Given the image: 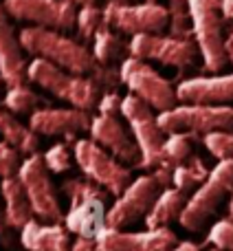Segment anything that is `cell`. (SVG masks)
Wrapping results in <instances>:
<instances>
[{"label": "cell", "mask_w": 233, "mask_h": 251, "mask_svg": "<svg viewBox=\"0 0 233 251\" xmlns=\"http://www.w3.org/2000/svg\"><path fill=\"white\" fill-rule=\"evenodd\" d=\"M22 47L26 53L35 57L57 64L60 69L69 71L75 75H91L95 77L104 64H99L95 53L88 51L77 40L64 35V31L47 29V26H26L20 31Z\"/></svg>", "instance_id": "cell-1"}, {"label": "cell", "mask_w": 233, "mask_h": 251, "mask_svg": "<svg viewBox=\"0 0 233 251\" xmlns=\"http://www.w3.org/2000/svg\"><path fill=\"white\" fill-rule=\"evenodd\" d=\"M26 82L48 91L57 100L69 101L73 108L88 110L97 108L101 95V86L91 77V75H75L69 71L60 69L57 64L44 60V57H33L26 66Z\"/></svg>", "instance_id": "cell-2"}, {"label": "cell", "mask_w": 233, "mask_h": 251, "mask_svg": "<svg viewBox=\"0 0 233 251\" xmlns=\"http://www.w3.org/2000/svg\"><path fill=\"white\" fill-rule=\"evenodd\" d=\"M62 192L70 201L64 214V227L82 238H97L104 227H108V192L91 178H70L64 181Z\"/></svg>", "instance_id": "cell-3"}, {"label": "cell", "mask_w": 233, "mask_h": 251, "mask_svg": "<svg viewBox=\"0 0 233 251\" xmlns=\"http://www.w3.org/2000/svg\"><path fill=\"white\" fill-rule=\"evenodd\" d=\"M169 185H172V168H165V165L154 168L152 174L134 178L128 185V190L121 196H116L115 203L108 207V227L125 229L137 221L145 218L159 194Z\"/></svg>", "instance_id": "cell-4"}, {"label": "cell", "mask_w": 233, "mask_h": 251, "mask_svg": "<svg viewBox=\"0 0 233 251\" xmlns=\"http://www.w3.org/2000/svg\"><path fill=\"white\" fill-rule=\"evenodd\" d=\"M189 16L205 71L220 73L229 64L222 35V0H189Z\"/></svg>", "instance_id": "cell-5"}, {"label": "cell", "mask_w": 233, "mask_h": 251, "mask_svg": "<svg viewBox=\"0 0 233 251\" xmlns=\"http://www.w3.org/2000/svg\"><path fill=\"white\" fill-rule=\"evenodd\" d=\"M227 194H233V161L231 159L218 161V165L209 172L207 181L198 190L191 192L178 223L187 231H200L209 223V218L216 214V209L220 207L222 199Z\"/></svg>", "instance_id": "cell-6"}, {"label": "cell", "mask_w": 233, "mask_h": 251, "mask_svg": "<svg viewBox=\"0 0 233 251\" xmlns=\"http://www.w3.org/2000/svg\"><path fill=\"white\" fill-rule=\"evenodd\" d=\"M75 163L84 172V176L101 185L115 199L121 196L128 185L134 181L132 172L125 163H121L116 156L110 154L106 148H101L93 139H75L73 141Z\"/></svg>", "instance_id": "cell-7"}, {"label": "cell", "mask_w": 233, "mask_h": 251, "mask_svg": "<svg viewBox=\"0 0 233 251\" xmlns=\"http://www.w3.org/2000/svg\"><path fill=\"white\" fill-rule=\"evenodd\" d=\"M159 126L165 134L189 132L198 134L233 130V108L231 106H209V104H181L159 113Z\"/></svg>", "instance_id": "cell-8"}, {"label": "cell", "mask_w": 233, "mask_h": 251, "mask_svg": "<svg viewBox=\"0 0 233 251\" xmlns=\"http://www.w3.org/2000/svg\"><path fill=\"white\" fill-rule=\"evenodd\" d=\"M119 77L121 84H125L132 95L143 100L156 113H163V110H169L176 106V88L159 71L152 69L145 60H139V57L132 55L125 57L119 66Z\"/></svg>", "instance_id": "cell-9"}, {"label": "cell", "mask_w": 233, "mask_h": 251, "mask_svg": "<svg viewBox=\"0 0 233 251\" xmlns=\"http://www.w3.org/2000/svg\"><path fill=\"white\" fill-rule=\"evenodd\" d=\"M121 117L130 126L134 139L141 150V168L154 170L161 165V152H163L165 132L159 126V115H154V108L139 100L137 95H125L121 101Z\"/></svg>", "instance_id": "cell-10"}, {"label": "cell", "mask_w": 233, "mask_h": 251, "mask_svg": "<svg viewBox=\"0 0 233 251\" xmlns=\"http://www.w3.org/2000/svg\"><path fill=\"white\" fill-rule=\"evenodd\" d=\"M18 178L24 185V192L31 201V207L38 221L44 223H64L57 192L51 181V170L47 168L42 154H29L18 170Z\"/></svg>", "instance_id": "cell-11"}, {"label": "cell", "mask_w": 233, "mask_h": 251, "mask_svg": "<svg viewBox=\"0 0 233 251\" xmlns=\"http://www.w3.org/2000/svg\"><path fill=\"white\" fill-rule=\"evenodd\" d=\"M128 53L139 60H154L165 66L185 71L194 66L200 49L194 38H176L161 33H139L128 42Z\"/></svg>", "instance_id": "cell-12"}, {"label": "cell", "mask_w": 233, "mask_h": 251, "mask_svg": "<svg viewBox=\"0 0 233 251\" xmlns=\"http://www.w3.org/2000/svg\"><path fill=\"white\" fill-rule=\"evenodd\" d=\"M104 25L119 33H161L169 26V9L156 0L141 4H125L123 0H108L104 7Z\"/></svg>", "instance_id": "cell-13"}, {"label": "cell", "mask_w": 233, "mask_h": 251, "mask_svg": "<svg viewBox=\"0 0 233 251\" xmlns=\"http://www.w3.org/2000/svg\"><path fill=\"white\" fill-rule=\"evenodd\" d=\"M13 20H29L35 26L70 31L77 25V4L70 0H2Z\"/></svg>", "instance_id": "cell-14"}, {"label": "cell", "mask_w": 233, "mask_h": 251, "mask_svg": "<svg viewBox=\"0 0 233 251\" xmlns=\"http://www.w3.org/2000/svg\"><path fill=\"white\" fill-rule=\"evenodd\" d=\"M91 139L113 156L125 163L128 168H141V150L128 124L119 119V115H97L91 124Z\"/></svg>", "instance_id": "cell-15"}, {"label": "cell", "mask_w": 233, "mask_h": 251, "mask_svg": "<svg viewBox=\"0 0 233 251\" xmlns=\"http://www.w3.org/2000/svg\"><path fill=\"white\" fill-rule=\"evenodd\" d=\"M99 251H172L178 238L169 227L145 231H125L115 227H104L97 236Z\"/></svg>", "instance_id": "cell-16"}, {"label": "cell", "mask_w": 233, "mask_h": 251, "mask_svg": "<svg viewBox=\"0 0 233 251\" xmlns=\"http://www.w3.org/2000/svg\"><path fill=\"white\" fill-rule=\"evenodd\" d=\"M93 117L88 110L79 108H38L29 115V126L44 137H66L75 141V134L91 130Z\"/></svg>", "instance_id": "cell-17"}, {"label": "cell", "mask_w": 233, "mask_h": 251, "mask_svg": "<svg viewBox=\"0 0 233 251\" xmlns=\"http://www.w3.org/2000/svg\"><path fill=\"white\" fill-rule=\"evenodd\" d=\"M9 13L0 2V79L4 86H20L26 82V60L20 35L13 31Z\"/></svg>", "instance_id": "cell-18"}, {"label": "cell", "mask_w": 233, "mask_h": 251, "mask_svg": "<svg viewBox=\"0 0 233 251\" xmlns=\"http://www.w3.org/2000/svg\"><path fill=\"white\" fill-rule=\"evenodd\" d=\"M176 97L181 104H209L229 106L233 101V73L211 77H189L176 86Z\"/></svg>", "instance_id": "cell-19"}, {"label": "cell", "mask_w": 233, "mask_h": 251, "mask_svg": "<svg viewBox=\"0 0 233 251\" xmlns=\"http://www.w3.org/2000/svg\"><path fill=\"white\" fill-rule=\"evenodd\" d=\"M70 231L62 223L33 218L20 229V245L29 251H70Z\"/></svg>", "instance_id": "cell-20"}, {"label": "cell", "mask_w": 233, "mask_h": 251, "mask_svg": "<svg viewBox=\"0 0 233 251\" xmlns=\"http://www.w3.org/2000/svg\"><path fill=\"white\" fill-rule=\"evenodd\" d=\"M0 196L4 201V212H7V221L11 225V229H22L26 223H31L35 218L31 201L24 192L22 181L16 176L0 178Z\"/></svg>", "instance_id": "cell-21"}, {"label": "cell", "mask_w": 233, "mask_h": 251, "mask_svg": "<svg viewBox=\"0 0 233 251\" xmlns=\"http://www.w3.org/2000/svg\"><path fill=\"white\" fill-rule=\"evenodd\" d=\"M0 137L24 156L35 154L40 148V134L29 124L18 122L16 113L7 108H0Z\"/></svg>", "instance_id": "cell-22"}, {"label": "cell", "mask_w": 233, "mask_h": 251, "mask_svg": "<svg viewBox=\"0 0 233 251\" xmlns=\"http://www.w3.org/2000/svg\"><path fill=\"white\" fill-rule=\"evenodd\" d=\"M187 199L189 196L185 192L176 190L174 185L165 187L163 192L159 194L156 203L152 205L150 214L145 216V225L147 229H159V227H167L172 221H178L187 205Z\"/></svg>", "instance_id": "cell-23"}, {"label": "cell", "mask_w": 233, "mask_h": 251, "mask_svg": "<svg viewBox=\"0 0 233 251\" xmlns=\"http://www.w3.org/2000/svg\"><path fill=\"white\" fill-rule=\"evenodd\" d=\"M209 172H211V170L205 165V161L200 159L198 154H191L187 161H183L181 165H176V168L172 170V185L176 187V190L189 194V192L198 190V187L207 181Z\"/></svg>", "instance_id": "cell-24"}, {"label": "cell", "mask_w": 233, "mask_h": 251, "mask_svg": "<svg viewBox=\"0 0 233 251\" xmlns=\"http://www.w3.org/2000/svg\"><path fill=\"white\" fill-rule=\"evenodd\" d=\"M125 49H128V44H123L119 31H115L108 25L101 26L93 38V53H95L99 64H110L115 60H121Z\"/></svg>", "instance_id": "cell-25"}, {"label": "cell", "mask_w": 233, "mask_h": 251, "mask_svg": "<svg viewBox=\"0 0 233 251\" xmlns=\"http://www.w3.org/2000/svg\"><path fill=\"white\" fill-rule=\"evenodd\" d=\"M196 137L189 132H172L165 137L163 152H161V165L165 168H176L183 161L191 156V146H194Z\"/></svg>", "instance_id": "cell-26"}, {"label": "cell", "mask_w": 233, "mask_h": 251, "mask_svg": "<svg viewBox=\"0 0 233 251\" xmlns=\"http://www.w3.org/2000/svg\"><path fill=\"white\" fill-rule=\"evenodd\" d=\"M2 104H4V108L11 110V113L31 115L33 110L40 108L42 100H40V95L33 88H29L26 84H20V86L7 88V93H4V97H2Z\"/></svg>", "instance_id": "cell-27"}, {"label": "cell", "mask_w": 233, "mask_h": 251, "mask_svg": "<svg viewBox=\"0 0 233 251\" xmlns=\"http://www.w3.org/2000/svg\"><path fill=\"white\" fill-rule=\"evenodd\" d=\"M77 31L82 40H91L95 38V33L104 26V9H99L97 4L91 7H79L77 11Z\"/></svg>", "instance_id": "cell-28"}, {"label": "cell", "mask_w": 233, "mask_h": 251, "mask_svg": "<svg viewBox=\"0 0 233 251\" xmlns=\"http://www.w3.org/2000/svg\"><path fill=\"white\" fill-rule=\"evenodd\" d=\"M44 163L47 168L51 170L53 174H64L73 168V161H75V152L70 150L66 143H53L47 152H44Z\"/></svg>", "instance_id": "cell-29"}, {"label": "cell", "mask_w": 233, "mask_h": 251, "mask_svg": "<svg viewBox=\"0 0 233 251\" xmlns=\"http://www.w3.org/2000/svg\"><path fill=\"white\" fill-rule=\"evenodd\" d=\"M203 143L211 152V156H216L218 161H222V159L233 161V132L231 130H218V132L205 134Z\"/></svg>", "instance_id": "cell-30"}, {"label": "cell", "mask_w": 233, "mask_h": 251, "mask_svg": "<svg viewBox=\"0 0 233 251\" xmlns=\"http://www.w3.org/2000/svg\"><path fill=\"white\" fill-rule=\"evenodd\" d=\"M207 240H209V245H213V247H220L225 251H233V221L231 218L218 221L216 225L209 229Z\"/></svg>", "instance_id": "cell-31"}, {"label": "cell", "mask_w": 233, "mask_h": 251, "mask_svg": "<svg viewBox=\"0 0 233 251\" xmlns=\"http://www.w3.org/2000/svg\"><path fill=\"white\" fill-rule=\"evenodd\" d=\"M20 165H22L20 152L9 146L7 141H0V178L16 176Z\"/></svg>", "instance_id": "cell-32"}, {"label": "cell", "mask_w": 233, "mask_h": 251, "mask_svg": "<svg viewBox=\"0 0 233 251\" xmlns=\"http://www.w3.org/2000/svg\"><path fill=\"white\" fill-rule=\"evenodd\" d=\"M121 101H123V97H121L119 93L108 91L101 95L99 104H97V110H99V115H121Z\"/></svg>", "instance_id": "cell-33"}, {"label": "cell", "mask_w": 233, "mask_h": 251, "mask_svg": "<svg viewBox=\"0 0 233 251\" xmlns=\"http://www.w3.org/2000/svg\"><path fill=\"white\" fill-rule=\"evenodd\" d=\"M0 243L4 247H11V225L7 221V212H4V205H0Z\"/></svg>", "instance_id": "cell-34"}, {"label": "cell", "mask_w": 233, "mask_h": 251, "mask_svg": "<svg viewBox=\"0 0 233 251\" xmlns=\"http://www.w3.org/2000/svg\"><path fill=\"white\" fill-rule=\"evenodd\" d=\"M70 251H99V247H97L95 238H82V236H77L73 240V245H70Z\"/></svg>", "instance_id": "cell-35"}, {"label": "cell", "mask_w": 233, "mask_h": 251, "mask_svg": "<svg viewBox=\"0 0 233 251\" xmlns=\"http://www.w3.org/2000/svg\"><path fill=\"white\" fill-rule=\"evenodd\" d=\"M172 251H200V247L196 243H189V240H185V243H178Z\"/></svg>", "instance_id": "cell-36"}, {"label": "cell", "mask_w": 233, "mask_h": 251, "mask_svg": "<svg viewBox=\"0 0 233 251\" xmlns=\"http://www.w3.org/2000/svg\"><path fill=\"white\" fill-rule=\"evenodd\" d=\"M222 16L225 20H233V0H222Z\"/></svg>", "instance_id": "cell-37"}, {"label": "cell", "mask_w": 233, "mask_h": 251, "mask_svg": "<svg viewBox=\"0 0 233 251\" xmlns=\"http://www.w3.org/2000/svg\"><path fill=\"white\" fill-rule=\"evenodd\" d=\"M225 49H227V55H231V53H233V29L229 31V35L225 38Z\"/></svg>", "instance_id": "cell-38"}, {"label": "cell", "mask_w": 233, "mask_h": 251, "mask_svg": "<svg viewBox=\"0 0 233 251\" xmlns=\"http://www.w3.org/2000/svg\"><path fill=\"white\" fill-rule=\"evenodd\" d=\"M70 2H75L77 7H91V4H95L97 0H70Z\"/></svg>", "instance_id": "cell-39"}, {"label": "cell", "mask_w": 233, "mask_h": 251, "mask_svg": "<svg viewBox=\"0 0 233 251\" xmlns=\"http://www.w3.org/2000/svg\"><path fill=\"white\" fill-rule=\"evenodd\" d=\"M227 214H229V218L233 221V194H231V201H229V207H227Z\"/></svg>", "instance_id": "cell-40"}, {"label": "cell", "mask_w": 233, "mask_h": 251, "mask_svg": "<svg viewBox=\"0 0 233 251\" xmlns=\"http://www.w3.org/2000/svg\"><path fill=\"white\" fill-rule=\"evenodd\" d=\"M209 251H225V249H220V247H213V245H211V249H209Z\"/></svg>", "instance_id": "cell-41"}, {"label": "cell", "mask_w": 233, "mask_h": 251, "mask_svg": "<svg viewBox=\"0 0 233 251\" xmlns=\"http://www.w3.org/2000/svg\"><path fill=\"white\" fill-rule=\"evenodd\" d=\"M2 84H4V82H2V79H0V93H2Z\"/></svg>", "instance_id": "cell-42"}, {"label": "cell", "mask_w": 233, "mask_h": 251, "mask_svg": "<svg viewBox=\"0 0 233 251\" xmlns=\"http://www.w3.org/2000/svg\"><path fill=\"white\" fill-rule=\"evenodd\" d=\"M229 62H231V64H233V53H231V55H229Z\"/></svg>", "instance_id": "cell-43"}]
</instances>
